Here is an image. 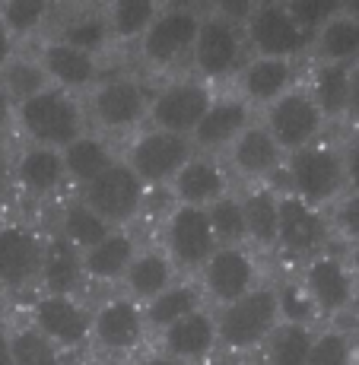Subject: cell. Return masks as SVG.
I'll list each match as a JSON object with an SVG mask.
<instances>
[{"mask_svg": "<svg viewBox=\"0 0 359 365\" xmlns=\"http://www.w3.org/2000/svg\"><path fill=\"white\" fill-rule=\"evenodd\" d=\"M10 349H13V365H64V349L54 346L32 324L10 331Z\"/></svg>", "mask_w": 359, "mask_h": 365, "instance_id": "40", "label": "cell"}, {"mask_svg": "<svg viewBox=\"0 0 359 365\" xmlns=\"http://www.w3.org/2000/svg\"><path fill=\"white\" fill-rule=\"evenodd\" d=\"M343 6H347V13H353V16L359 19V0H356V4H343Z\"/></svg>", "mask_w": 359, "mask_h": 365, "instance_id": "56", "label": "cell"}, {"mask_svg": "<svg viewBox=\"0 0 359 365\" xmlns=\"http://www.w3.org/2000/svg\"><path fill=\"white\" fill-rule=\"evenodd\" d=\"M216 312V334H220V349L229 356H251L261 353L270 334L283 324L280 314L277 286H258L248 296L229 302Z\"/></svg>", "mask_w": 359, "mask_h": 365, "instance_id": "1", "label": "cell"}, {"mask_svg": "<svg viewBox=\"0 0 359 365\" xmlns=\"http://www.w3.org/2000/svg\"><path fill=\"white\" fill-rule=\"evenodd\" d=\"M16 121V102L6 96V89L0 86V133H4L10 124Z\"/></svg>", "mask_w": 359, "mask_h": 365, "instance_id": "50", "label": "cell"}, {"mask_svg": "<svg viewBox=\"0 0 359 365\" xmlns=\"http://www.w3.org/2000/svg\"><path fill=\"white\" fill-rule=\"evenodd\" d=\"M242 365H261V362H242Z\"/></svg>", "mask_w": 359, "mask_h": 365, "instance_id": "58", "label": "cell"}, {"mask_svg": "<svg viewBox=\"0 0 359 365\" xmlns=\"http://www.w3.org/2000/svg\"><path fill=\"white\" fill-rule=\"evenodd\" d=\"M45 238L26 222H4L0 229V283L6 292H23L39 286L45 264Z\"/></svg>", "mask_w": 359, "mask_h": 365, "instance_id": "18", "label": "cell"}, {"mask_svg": "<svg viewBox=\"0 0 359 365\" xmlns=\"http://www.w3.org/2000/svg\"><path fill=\"white\" fill-rule=\"evenodd\" d=\"M261 124L273 133V140L283 146L286 156L318 143V140L325 137V128H328L325 115H321L315 99L308 96L305 83H302V86H293L283 99L273 102L261 115Z\"/></svg>", "mask_w": 359, "mask_h": 365, "instance_id": "16", "label": "cell"}, {"mask_svg": "<svg viewBox=\"0 0 359 365\" xmlns=\"http://www.w3.org/2000/svg\"><path fill=\"white\" fill-rule=\"evenodd\" d=\"M93 365H137L133 359H124V356H98Z\"/></svg>", "mask_w": 359, "mask_h": 365, "instance_id": "53", "label": "cell"}, {"mask_svg": "<svg viewBox=\"0 0 359 365\" xmlns=\"http://www.w3.org/2000/svg\"><path fill=\"white\" fill-rule=\"evenodd\" d=\"M159 349L181 362L203 365L213 362V353L220 349V334H216V312L210 305L185 314L181 321L168 324L163 334H156Z\"/></svg>", "mask_w": 359, "mask_h": 365, "instance_id": "21", "label": "cell"}, {"mask_svg": "<svg viewBox=\"0 0 359 365\" xmlns=\"http://www.w3.org/2000/svg\"><path fill=\"white\" fill-rule=\"evenodd\" d=\"M350 334H353V346H356V356H359V314H356L353 324H350Z\"/></svg>", "mask_w": 359, "mask_h": 365, "instance_id": "55", "label": "cell"}, {"mask_svg": "<svg viewBox=\"0 0 359 365\" xmlns=\"http://www.w3.org/2000/svg\"><path fill=\"white\" fill-rule=\"evenodd\" d=\"M89 111L76 102V96L64 89H45L35 99L16 105V124L23 137L35 146H51L64 153L74 140H80L89 130Z\"/></svg>", "mask_w": 359, "mask_h": 365, "instance_id": "2", "label": "cell"}, {"mask_svg": "<svg viewBox=\"0 0 359 365\" xmlns=\"http://www.w3.org/2000/svg\"><path fill=\"white\" fill-rule=\"evenodd\" d=\"M0 365H13V349H10V334L0 331Z\"/></svg>", "mask_w": 359, "mask_h": 365, "instance_id": "52", "label": "cell"}, {"mask_svg": "<svg viewBox=\"0 0 359 365\" xmlns=\"http://www.w3.org/2000/svg\"><path fill=\"white\" fill-rule=\"evenodd\" d=\"M146 312L140 302L121 296H108L93 308V343L102 356H124L131 359L150 336Z\"/></svg>", "mask_w": 359, "mask_h": 365, "instance_id": "15", "label": "cell"}, {"mask_svg": "<svg viewBox=\"0 0 359 365\" xmlns=\"http://www.w3.org/2000/svg\"><path fill=\"white\" fill-rule=\"evenodd\" d=\"M4 299H6V286L0 283V308H4Z\"/></svg>", "mask_w": 359, "mask_h": 365, "instance_id": "57", "label": "cell"}, {"mask_svg": "<svg viewBox=\"0 0 359 365\" xmlns=\"http://www.w3.org/2000/svg\"><path fill=\"white\" fill-rule=\"evenodd\" d=\"M277 296H280V314H283V321H293V324H308V327H315V321H321L299 277L286 279L283 286H277Z\"/></svg>", "mask_w": 359, "mask_h": 365, "instance_id": "43", "label": "cell"}, {"mask_svg": "<svg viewBox=\"0 0 359 365\" xmlns=\"http://www.w3.org/2000/svg\"><path fill=\"white\" fill-rule=\"evenodd\" d=\"M216 99V89L210 83H203L201 76H175L166 86H159L153 93L150 102V128L178 133V137H194L197 124L203 121V115L210 111V105Z\"/></svg>", "mask_w": 359, "mask_h": 365, "instance_id": "10", "label": "cell"}, {"mask_svg": "<svg viewBox=\"0 0 359 365\" xmlns=\"http://www.w3.org/2000/svg\"><path fill=\"white\" fill-rule=\"evenodd\" d=\"M210 226L220 245H248V226H245V207H242V194H226L216 203L207 207Z\"/></svg>", "mask_w": 359, "mask_h": 365, "instance_id": "41", "label": "cell"}, {"mask_svg": "<svg viewBox=\"0 0 359 365\" xmlns=\"http://www.w3.org/2000/svg\"><path fill=\"white\" fill-rule=\"evenodd\" d=\"M54 38L67 41V45L80 48V51L93 54V58L105 54V51H108V45L115 41V38H111V29H108V19H105V10L74 13V16L61 26V32L54 35Z\"/></svg>", "mask_w": 359, "mask_h": 365, "instance_id": "37", "label": "cell"}, {"mask_svg": "<svg viewBox=\"0 0 359 365\" xmlns=\"http://www.w3.org/2000/svg\"><path fill=\"white\" fill-rule=\"evenodd\" d=\"M315 327L283 321L261 349V365H308Z\"/></svg>", "mask_w": 359, "mask_h": 365, "instance_id": "36", "label": "cell"}, {"mask_svg": "<svg viewBox=\"0 0 359 365\" xmlns=\"http://www.w3.org/2000/svg\"><path fill=\"white\" fill-rule=\"evenodd\" d=\"M76 197L86 200L111 229H128L131 222L143 213L150 187L133 175V168L124 163V159H118L115 165L98 175L93 185L76 191Z\"/></svg>", "mask_w": 359, "mask_h": 365, "instance_id": "12", "label": "cell"}, {"mask_svg": "<svg viewBox=\"0 0 359 365\" xmlns=\"http://www.w3.org/2000/svg\"><path fill=\"white\" fill-rule=\"evenodd\" d=\"M29 324L64 353L93 343V308L80 296H48V292H41L29 308Z\"/></svg>", "mask_w": 359, "mask_h": 365, "instance_id": "17", "label": "cell"}, {"mask_svg": "<svg viewBox=\"0 0 359 365\" xmlns=\"http://www.w3.org/2000/svg\"><path fill=\"white\" fill-rule=\"evenodd\" d=\"M226 168L229 175L248 181V185H270V178L283 175L286 153L273 140V133L261 121H255L226 150Z\"/></svg>", "mask_w": 359, "mask_h": 365, "instance_id": "19", "label": "cell"}, {"mask_svg": "<svg viewBox=\"0 0 359 365\" xmlns=\"http://www.w3.org/2000/svg\"><path fill=\"white\" fill-rule=\"evenodd\" d=\"M140 365H191V362H181V359H175V356L163 353V349H153V353L146 356Z\"/></svg>", "mask_w": 359, "mask_h": 365, "instance_id": "51", "label": "cell"}, {"mask_svg": "<svg viewBox=\"0 0 359 365\" xmlns=\"http://www.w3.org/2000/svg\"><path fill=\"white\" fill-rule=\"evenodd\" d=\"M140 245L131 229H111L108 235L89 251H83V267H86L89 286H121L128 277V267L137 257Z\"/></svg>", "mask_w": 359, "mask_h": 365, "instance_id": "25", "label": "cell"}, {"mask_svg": "<svg viewBox=\"0 0 359 365\" xmlns=\"http://www.w3.org/2000/svg\"><path fill=\"white\" fill-rule=\"evenodd\" d=\"M203 365H223V362H203Z\"/></svg>", "mask_w": 359, "mask_h": 365, "instance_id": "59", "label": "cell"}, {"mask_svg": "<svg viewBox=\"0 0 359 365\" xmlns=\"http://www.w3.org/2000/svg\"><path fill=\"white\" fill-rule=\"evenodd\" d=\"M0 229H4V222H0Z\"/></svg>", "mask_w": 359, "mask_h": 365, "instance_id": "60", "label": "cell"}, {"mask_svg": "<svg viewBox=\"0 0 359 365\" xmlns=\"http://www.w3.org/2000/svg\"><path fill=\"white\" fill-rule=\"evenodd\" d=\"M203 10L188 4H168L143 35L137 45L140 61L153 70H168L175 64H191V51L197 41V29H201Z\"/></svg>", "mask_w": 359, "mask_h": 365, "instance_id": "9", "label": "cell"}, {"mask_svg": "<svg viewBox=\"0 0 359 365\" xmlns=\"http://www.w3.org/2000/svg\"><path fill=\"white\" fill-rule=\"evenodd\" d=\"M248 58L251 51H248V38H245L242 26H232L229 19L216 16L213 10H203L194 51H191L194 76H201L210 86L223 80H236Z\"/></svg>", "mask_w": 359, "mask_h": 365, "instance_id": "4", "label": "cell"}, {"mask_svg": "<svg viewBox=\"0 0 359 365\" xmlns=\"http://www.w3.org/2000/svg\"><path fill=\"white\" fill-rule=\"evenodd\" d=\"M172 283H178V267L163 248H140L133 264L128 267V277L121 283V292L140 305H150L156 296H163Z\"/></svg>", "mask_w": 359, "mask_h": 365, "instance_id": "28", "label": "cell"}, {"mask_svg": "<svg viewBox=\"0 0 359 365\" xmlns=\"http://www.w3.org/2000/svg\"><path fill=\"white\" fill-rule=\"evenodd\" d=\"M286 191L302 197L312 207L330 210L347 194V172H343V153L337 143L318 140L299 153L286 156Z\"/></svg>", "mask_w": 359, "mask_h": 365, "instance_id": "3", "label": "cell"}, {"mask_svg": "<svg viewBox=\"0 0 359 365\" xmlns=\"http://www.w3.org/2000/svg\"><path fill=\"white\" fill-rule=\"evenodd\" d=\"M248 248L270 251L280 242V191L273 185H248L242 191Z\"/></svg>", "mask_w": 359, "mask_h": 365, "instance_id": "29", "label": "cell"}, {"mask_svg": "<svg viewBox=\"0 0 359 365\" xmlns=\"http://www.w3.org/2000/svg\"><path fill=\"white\" fill-rule=\"evenodd\" d=\"M210 10L216 13V16H223V19H229L232 26H248V19L255 16V10H258V4H251V0H229V4H216V6H210Z\"/></svg>", "mask_w": 359, "mask_h": 365, "instance_id": "47", "label": "cell"}, {"mask_svg": "<svg viewBox=\"0 0 359 365\" xmlns=\"http://www.w3.org/2000/svg\"><path fill=\"white\" fill-rule=\"evenodd\" d=\"M347 121L359 130V67H353V80H350V102H347Z\"/></svg>", "mask_w": 359, "mask_h": 365, "instance_id": "49", "label": "cell"}, {"mask_svg": "<svg viewBox=\"0 0 359 365\" xmlns=\"http://www.w3.org/2000/svg\"><path fill=\"white\" fill-rule=\"evenodd\" d=\"M347 264H350V270H353V277H356V283H359V245H356V248H350Z\"/></svg>", "mask_w": 359, "mask_h": 365, "instance_id": "54", "label": "cell"}, {"mask_svg": "<svg viewBox=\"0 0 359 365\" xmlns=\"http://www.w3.org/2000/svg\"><path fill=\"white\" fill-rule=\"evenodd\" d=\"M343 4H328V0H290V13L293 19L302 26V32L308 38H315V32L328 23L334 13H340Z\"/></svg>", "mask_w": 359, "mask_h": 365, "instance_id": "45", "label": "cell"}, {"mask_svg": "<svg viewBox=\"0 0 359 365\" xmlns=\"http://www.w3.org/2000/svg\"><path fill=\"white\" fill-rule=\"evenodd\" d=\"M48 13H51V4H45V0H6V4H0V19L13 32V38H32L48 23Z\"/></svg>", "mask_w": 359, "mask_h": 365, "instance_id": "42", "label": "cell"}, {"mask_svg": "<svg viewBox=\"0 0 359 365\" xmlns=\"http://www.w3.org/2000/svg\"><path fill=\"white\" fill-rule=\"evenodd\" d=\"M159 248L172 257L178 273H201L203 264L220 248L207 210L188 207V203H172L163 216V242H159Z\"/></svg>", "mask_w": 359, "mask_h": 365, "instance_id": "8", "label": "cell"}, {"mask_svg": "<svg viewBox=\"0 0 359 365\" xmlns=\"http://www.w3.org/2000/svg\"><path fill=\"white\" fill-rule=\"evenodd\" d=\"M54 232L64 235L67 242L76 245L80 251H89L93 245H98L105 235L111 232V226L83 197H74V200H67L64 207H61L58 229H54Z\"/></svg>", "mask_w": 359, "mask_h": 365, "instance_id": "35", "label": "cell"}, {"mask_svg": "<svg viewBox=\"0 0 359 365\" xmlns=\"http://www.w3.org/2000/svg\"><path fill=\"white\" fill-rule=\"evenodd\" d=\"M245 38H248V51L255 58H277L295 64V58L312 51V38L293 19L290 4H280V0L258 4L255 16L245 26Z\"/></svg>", "mask_w": 359, "mask_h": 365, "instance_id": "14", "label": "cell"}, {"mask_svg": "<svg viewBox=\"0 0 359 365\" xmlns=\"http://www.w3.org/2000/svg\"><path fill=\"white\" fill-rule=\"evenodd\" d=\"M315 64H343V67H359V19L340 6V13L328 19L312 38Z\"/></svg>", "mask_w": 359, "mask_h": 365, "instance_id": "31", "label": "cell"}, {"mask_svg": "<svg viewBox=\"0 0 359 365\" xmlns=\"http://www.w3.org/2000/svg\"><path fill=\"white\" fill-rule=\"evenodd\" d=\"M197 150L188 137H178V133H168L159 128H146L131 137L121 159L133 168V175L150 191H163V187L172 185L175 175L188 165V159Z\"/></svg>", "mask_w": 359, "mask_h": 365, "instance_id": "6", "label": "cell"}, {"mask_svg": "<svg viewBox=\"0 0 359 365\" xmlns=\"http://www.w3.org/2000/svg\"><path fill=\"white\" fill-rule=\"evenodd\" d=\"M168 194H172V203H188V207L207 210L210 203L232 194V175L226 163H220L216 156L194 153L188 159V165L168 185Z\"/></svg>", "mask_w": 359, "mask_h": 365, "instance_id": "23", "label": "cell"}, {"mask_svg": "<svg viewBox=\"0 0 359 365\" xmlns=\"http://www.w3.org/2000/svg\"><path fill=\"white\" fill-rule=\"evenodd\" d=\"M299 279L321 321L337 324V318H343L350 308L359 305V283L347 257L337 251H325V255L305 261L299 270Z\"/></svg>", "mask_w": 359, "mask_h": 365, "instance_id": "11", "label": "cell"}, {"mask_svg": "<svg viewBox=\"0 0 359 365\" xmlns=\"http://www.w3.org/2000/svg\"><path fill=\"white\" fill-rule=\"evenodd\" d=\"M343 153V172H347V191L359 194V130H353L340 146Z\"/></svg>", "mask_w": 359, "mask_h": 365, "instance_id": "46", "label": "cell"}, {"mask_svg": "<svg viewBox=\"0 0 359 365\" xmlns=\"http://www.w3.org/2000/svg\"><path fill=\"white\" fill-rule=\"evenodd\" d=\"M308 365H359L350 327L340 324L318 327L312 336V349H308Z\"/></svg>", "mask_w": 359, "mask_h": 365, "instance_id": "39", "label": "cell"}, {"mask_svg": "<svg viewBox=\"0 0 359 365\" xmlns=\"http://www.w3.org/2000/svg\"><path fill=\"white\" fill-rule=\"evenodd\" d=\"M153 93L143 80L131 73L102 76V83L89 93V121L98 133H131L143 121H150Z\"/></svg>", "mask_w": 359, "mask_h": 365, "instance_id": "5", "label": "cell"}, {"mask_svg": "<svg viewBox=\"0 0 359 365\" xmlns=\"http://www.w3.org/2000/svg\"><path fill=\"white\" fill-rule=\"evenodd\" d=\"M350 80H353V67H343V64H315L312 73H308L305 89L328 124L347 121Z\"/></svg>", "mask_w": 359, "mask_h": 365, "instance_id": "32", "label": "cell"}, {"mask_svg": "<svg viewBox=\"0 0 359 365\" xmlns=\"http://www.w3.org/2000/svg\"><path fill=\"white\" fill-rule=\"evenodd\" d=\"M39 286L48 296H80L89 286L86 267H83V251L58 232L45 238V264H41Z\"/></svg>", "mask_w": 359, "mask_h": 365, "instance_id": "27", "label": "cell"}, {"mask_svg": "<svg viewBox=\"0 0 359 365\" xmlns=\"http://www.w3.org/2000/svg\"><path fill=\"white\" fill-rule=\"evenodd\" d=\"M334 242V229H330L328 210L312 207L302 197H295L290 191H280V242L277 251H283L286 257L305 264L312 257L330 251Z\"/></svg>", "mask_w": 359, "mask_h": 365, "instance_id": "13", "label": "cell"}, {"mask_svg": "<svg viewBox=\"0 0 359 365\" xmlns=\"http://www.w3.org/2000/svg\"><path fill=\"white\" fill-rule=\"evenodd\" d=\"M0 86L6 89V96H10L13 102L23 105V102L35 99L39 93H45V89H51V80H48L39 58H23V54H16V58L4 67V73H0Z\"/></svg>", "mask_w": 359, "mask_h": 365, "instance_id": "38", "label": "cell"}, {"mask_svg": "<svg viewBox=\"0 0 359 365\" xmlns=\"http://www.w3.org/2000/svg\"><path fill=\"white\" fill-rule=\"evenodd\" d=\"M39 61H41V67H45L51 86L64 89L70 96L93 93L98 83H102V64H98V58L67 45V41H61V38L45 41L39 51Z\"/></svg>", "mask_w": 359, "mask_h": 365, "instance_id": "22", "label": "cell"}, {"mask_svg": "<svg viewBox=\"0 0 359 365\" xmlns=\"http://www.w3.org/2000/svg\"><path fill=\"white\" fill-rule=\"evenodd\" d=\"M159 13H163V4H156V0H115V4L105 6L111 38L133 41V45L143 41V35L150 32Z\"/></svg>", "mask_w": 359, "mask_h": 365, "instance_id": "34", "label": "cell"}, {"mask_svg": "<svg viewBox=\"0 0 359 365\" xmlns=\"http://www.w3.org/2000/svg\"><path fill=\"white\" fill-rule=\"evenodd\" d=\"M251 124H255V108L238 93H220L203 121L197 124L191 143L203 156H216V153H226Z\"/></svg>", "mask_w": 359, "mask_h": 365, "instance_id": "20", "label": "cell"}, {"mask_svg": "<svg viewBox=\"0 0 359 365\" xmlns=\"http://www.w3.org/2000/svg\"><path fill=\"white\" fill-rule=\"evenodd\" d=\"M197 286L210 308H223L255 292L258 286H264L258 251H251L248 245H220L197 273Z\"/></svg>", "mask_w": 359, "mask_h": 365, "instance_id": "7", "label": "cell"}, {"mask_svg": "<svg viewBox=\"0 0 359 365\" xmlns=\"http://www.w3.org/2000/svg\"><path fill=\"white\" fill-rule=\"evenodd\" d=\"M293 86H295V64L293 61H277V58H255L251 54L236 76V93L255 111L258 108L267 111L277 99H283Z\"/></svg>", "mask_w": 359, "mask_h": 365, "instance_id": "24", "label": "cell"}, {"mask_svg": "<svg viewBox=\"0 0 359 365\" xmlns=\"http://www.w3.org/2000/svg\"><path fill=\"white\" fill-rule=\"evenodd\" d=\"M330 216V229H334V238L350 248L359 245V194L356 191H347L334 207L328 210Z\"/></svg>", "mask_w": 359, "mask_h": 365, "instance_id": "44", "label": "cell"}, {"mask_svg": "<svg viewBox=\"0 0 359 365\" xmlns=\"http://www.w3.org/2000/svg\"><path fill=\"white\" fill-rule=\"evenodd\" d=\"M203 305H207V299H203L201 286L191 283V279H178V283L168 286L163 296H156L150 305H143V312H146L150 331L163 334L168 324H175V321H181L185 314H191Z\"/></svg>", "mask_w": 359, "mask_h": 365, "instance_id": "33", "label": "cell"}, {"mask_svg": "<svg viewBox=\"0 0 359 365\" xmlns=\"http://www.w3.org/2000/svg\"><path fill=\"white\" fill-rule=\"evenodd\" d=\"M13 58H16V38H13V32L6 29V23L0 19V73H4V67L10 64Z\"/></svg>", "mask_w": 359, "mask_h": 365, "instance_id": "48", "label": "cell"}, {"mask_svg": "<svg viewBox=\"0 0 359 365\" xmlns=\"http://www.w3.org/2000/svg\"><path fill=\"white\" fill-rule=\"evenodd\" d=\"M118 153L111 146V140L98 130H86L80 140L64 150V168H67V185L83 191L86 185H93L105 168H111L118 163Z\"/></svg>", "mask_w": 359, "mask_h": 365, "instance_id": "30", "label": "cell"}, {"mask_svg": "<svg viewBox=\"0 0 359 365\" xmlns=\"http://www.w3.org/2000/svg\"><path fill=\"white\" fill-rule=\"evenodd\" d=\"M13 178H16L19 191H26L29 197H51L67 185L64 153L51 150V146L26 143L13 163Z\"/></svg>", "mask_w": 359, "mask_h": 365, "instance_id": "26", "label": "cell"}]
</instances>
